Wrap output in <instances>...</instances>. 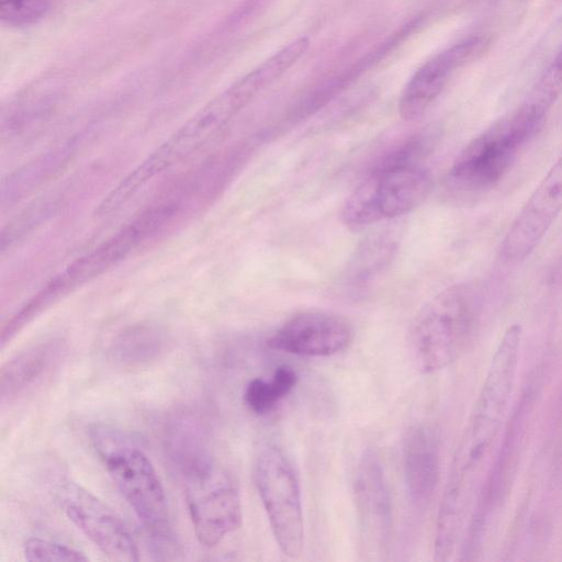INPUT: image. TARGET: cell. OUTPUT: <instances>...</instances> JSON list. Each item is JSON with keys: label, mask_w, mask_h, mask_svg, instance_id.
<instances>
[{"label": "cell", "mask_w": 562, "mask_h": 562, "mask_svg": "<svg viewBox=\"0 0 562 562\" xmlns=\"http://www.w3.org/2000/svg\"><path fill=\"white\" fill-rule=\"evenodd\" d=\"M522 328L510 325L499 340L481 391L453 454L439 506L434 559L447 561L482 487L485 468L497 443L513 392Z\"/></svg>", "instance_id": "cell-1"}, {"label": "cell", "mask_w": 562, "mask_h": 562, "mask_svg": "<svg viewBox=\"0 0 562 562\" xmlns=\"http://www.w3.org/2000/svg\"><path fill=\"white\" fill-rule=\"evenodd\" d=\"M562 92V49L537 85L532 98L551 106Z\"/></svg>", "instance_id": "cell-23"}, {"label": "cell", "mask_w": 562, "mask_h": 562, "mask_svg": "<svg viewBox=\"0 0 562 562\" xmlns=\"http://www.w3.org/2000/svg\"><path fill=\"white\" fill-rule=\"evenodd\" d=\"M166 333L156 325L139 324L119 334L109 348L110 360L121 369H142L162 357L167 350Z\"/></svg>", "instance_id": "cell-18"}, {"label": "cell", "mask_w": 562, "mask_h": 562, "mask_svg": "<svg viewBox=\"0 0 562 562\" xmlns=\"http://www.w3.org/2000/svg\"><path fill=\"white\" fill-rule=\"evenodd\" d=\"M282 76L281 65L268 58L196 111L171 136L135 166L99 203L95 214L117 211L155 177L207 144L267 86Z\"/></svg>", "instance_id": "cell-2"}, {"label": "cell", "mask_w": 562, "mask_h": 562, "mask_svg": "<svg viewBox=\"0 0 562 562\" xmlns=\"http://www.w3.org/2000/svg\"><path fill=\"white\" fill-rule=\"evenodd\" d=\"M491 38L471 35L425 61L406 82L398 113L406 121L420 117L442 92L452 76L488 49Z\"/></svg>", "instance_id": "cell-12"}, {"label": "cell", "mask_w": 562, "mask_h": 562, "mask_svg": "<svg viewBox=\"0 0 562 562\" xmlns=\"http://www.w3.org/2000/svg\"><path fill=\"white\" fill-rule=\"evenodd\" d=\"M80 140L71 138L8 175L1 184V204L11 205L59 172L71 160Z\"/></svg>", "instance_id": "cell-17"}, {"label": "cell", "mask_w": 562, "mask_h": 562, "mask_svg": "<svg viewBox=\"0 0 562 562\" xmlns=\"http://www.w3.org/2000/svg\"><path fill=\"white\" fill-rule=\"evenodd\" d=\"M91 440L105 470L148 533L170 542L167 498L158 474L145 454L117 429L95 426Z\"/></svg>", "instance_id": "cell-6"}, {"label": "cell", "mask_w": 562, "mask_h": 562, "mask_svg": "<svg viewBox=\"0 0 562 562\" xmlns=\"http://www.w3.org/2000/svg\"><path fill=\"white\" fill-rule=\"evenodd\" d=\"M296 383L297 375L292 368L279 367L269 380L255 378L247 383L244 403L252 413L266 415L294 389Z\"/></svg>", "instance_id": "cell-20"}, {"label": "cell", "mask_w": 562, "mask_h": 562, "mask_svg": "<svg viewBox=\"0 0 562 562\" xmlns=\"http://www.w3.org/2000/svg\"><path fill=\"white\" fill-rule=\"evenodd\" d=\"M353 328L342 316L322 312H300L286 319L268 339L270 349L305 357H328L347 349Z\"/></svg>", "instance_id": "cell-14"}, {"label": "cell", "mask_w": 562, "mask_h": 562, "mask_svg": "<svg viewBox=\"0 0 562 562\" xmlns=\"http://www.w3.org/2000/svg\"><path fill=\"white\" fill-rule=\"evenodd\" d=\"M424 143L408 140L386 154L346 198L340 217L351 231L405 215L418 207L431 189L429 172L418 164Z\"/></svg>", "instance_id": "cell-3"}, {"label": "cell", "mask_w": 562, "mask_h": 562, "mask_svg": "<svg viewBox=\"0 0 562 562\" xmlns=\"http://www.w3.org/2000/svg\"><path fill=\"white\" fill-rule=\"evenodd\" d=\"M549 109L531 100L473 138L457 156L449 179L465 190L495 184L507 172L520 147L541 128Z\"/></svg>", "instance_id": "cell-8"}, {"label": "cell", "mask_w": 562, "mask_h": 562, "mask_svg": "<svg viewBox=\"0 0 562 562\" xmlns=\"http://www.w3.org/2000/svg\"><path fill=\"white\" fill-rule=\"evenodd\" d=\"M24 558L27 561L45 562V561H65V562H82L88 558L80 551L41 538H29L23 544Z\"/></svg>", "instance_id": "cell-22"}, {"label": "cell", "mask_w": 562, "mask_h": 562, "mask_svg": "<svg viewBox=\"0 0 562 562\" xmlns=\"http://www.w3.org/2000/svg\"><path fill=\"white\" fill-rule=\"evenodd\" d=\"M562 211V154L552 165L506 232L501 245L508 260L527 258Z\"/></svg>", "instance_id": "cell-13"}, {"label": "cell", "mask_w": 562, "mask_h": 562, "mask_svg": "<svg viewBox=\"0 0 562 562\" xmlns=\"http://www.w3.org/2000/svg\"><path fill=\"white\" fill-rule=\"evenodd\" d=\"M65 353L61 339L49 338L27 346L7 361L0 371L1 403H11L50 375Z\"/></svg>", "instance_id": "cell-16"}, {"label": "cell", "mask_w": 562, "mask_h": 562, "mask_svg": "<svg viewBox=\"0 0 562 562\" xmlns=\"http://www.w3.org/2000/svg\"><path fill=\"white\" fill-rule=\"evenodd\" d=\"M254 480L280 551L297 558L304 546V521L297 475L277 446L263 447L256 457Z\"/></svg>", "instance_id": "cell-9"}, {"label": "cell", "mask_w": 562, "mask_h": 562, "mask_svg": "<svg viewBox=\"0 0 562 562\" xmlns=\"http://www.w3.org/2000/svg\"><path fill=\"white\" fill-rule=\"evenodd\" d=\"M477 318L473 286L454 284L419 311L409 330V351L417 370L432 373L454 362L469 346Z\"/></svg>", "instance_id": "cell-5"}, {"label": "cell", "mask_w": 562, "mask_h": 562, "mask_svg": "<svg viewBox=\"0 0 562 562\" xmlns=\"http://www.w3.org/2000/svg\"><path fill=\"white\" fill-rule=\"evenodd\" d=\"M49 0H0L1 22L9 26H27L41 20Z\"/></svg>", "instance_id": "cell-21"}, {"label": "cell", "mask_w": 562, "mask_h": 562, "mask_svg": "<svg viewBox=\"0 0 562 562\" xmlns=\"http://www.w3.org/2000/svg\"><path fill=\"white\" fill-rule=\"evenodd\" d=\"M406 491L411 502L425 507L432 498L440 474V438L427 423L407 428L402 441Z\"/></svg>", "instance_id": "cell-15"}, {"label": "cell", "mask_w": 562, "mask_h": 562, "mask_svg": "<svg viewBox=\"0 0 562 562\" xmlns=\"http://www.w3.org/2000/svg\"><path fill=\"white\" fill-rule=\"evenodd\" d=\"M353 494L364 553L382 559L392 535V499L383 464L371 449L357 464Z\"/></svg>", "instance_id": "cell-11"}, {"label": "cell", "mask_w": 562, "mask_h": 562, "mask_svg": "<svg viewBox=\"0 0 562 562\" xmlns=\"http://www.w3.org/2000/svg\"><path fill=\"white\" fill-rule=\"evenodd\" d=\"M172 464L182 482L194 533L206 548L217 546L241 525L239 492L204 446L177 457Z\"/></svg>", "instance_id": "cell-7"}, {"label": "cell", "mask_w": 562, "mask_h": 562, "mask_svg": "<svg viewBox=\"0 0 562 562\" xmlns=\"http://www.w3.org/2000/svg\"><path fill=\"white\" fill-rule=\"evenodd\" d=\"M177 211L178 206L173 203H160L148 207L111 237L70 262L4 324L1 330V347L4 348L27 324L58 300L126 258L146 238L169 223Z\"/></svg>", "instance_id": "cell-4"}, {"label": "cell", "mask_w": 562, "mask_h": 562, "mask_svg": "<svg viewBox=\"0 0 562 562\" xmlns=\"http://www.w3.org/2000/svg\"><path fill=\"white\" fill-rule=\"evenodd\" d=\"M53 495L69 520L103 554L115 561H138V550L131 532L108 505L69 480L58 482Z\"/></svg>", "instance_id": "cell-10"}, {"label": "cell", "mask_w": 562, "mask_h": 562, "mask_svg": "<svg viewBox=\"0 0 562 562\" xmlns=\"http://www.w3.org/2000/svg\"><path fill=\"white\" fill-rule=\"evenodd\" d=\"M397 243L390 234H378L367 239L355 252L347 268L345 280L351 289L367 286L390 265Z\"/></svg>", "instance_id": "cell-19"}]
</instances>
